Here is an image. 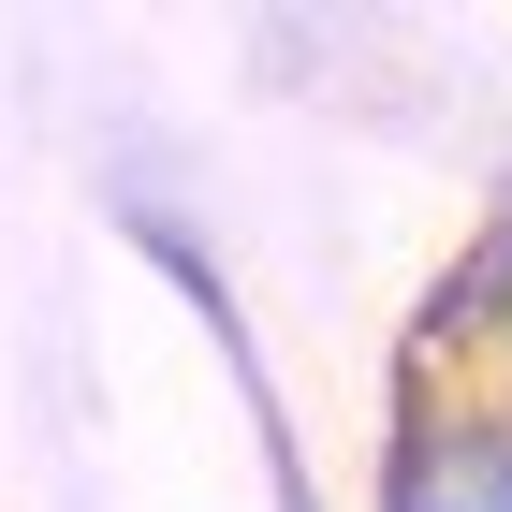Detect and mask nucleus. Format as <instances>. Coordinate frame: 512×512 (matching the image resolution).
I'll list each match as a JSON object with an SVG mask.
<instances>
[{"instance_id": "nucleus-1", "label": "nucleus", "mask_w": 512, "mask_h": 512, "mask_svg": "<svg viewBox=\"0 0 512 512\" xmlns=\"http://www.w3.org/2000/svg\"><path fill=\"white\" fill-rule=\"evenodd\" d=\"M381 512H512V395L410 381L381 439Z\"/></svg>"}, {"instance_id": "nucleus-2", "label": "nucleus", "mask_w": 512, "mask_h": 512, "mask_svg": "<svg viewBox=\"0 0 512 512\" xmlns=\"http://www.w3.org/2000/svg\"><path fill=\"white\" fill-rule=\"evenodd\" d=\"M132 249H147V264H161V278H176V293L205 308V337H220V366H235V395H249V439H264V498H278V512H322V498H308V469H293V410H278L264 352H249V322H235V278L205 264V249L176 235L161 205H132Z\"/></svg>"}, {"instance_id": "nucleus-3", "label": "nucleus", "mask_w": 512, "mask_h": 512, "mask_svg": "<svg viewBox=\"0 0 512 512\" xmlns=\"http://www.w3.org/2000/svg\"><path fill=\"white\" fill-rule=\"evenodd\" d=\"M454 322H469V381H483V395H512V235H498V249L469 264Z\"/></svg>"}]
</instances>
